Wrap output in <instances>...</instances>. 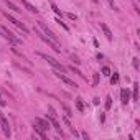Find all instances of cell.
Instances as JSON below:
<instances>
[{
  "instance_id": "cell-32",
  "label": "cell",
  "mask_w": 140,
  "mask_h": 140,
  "mask_svg": "<svg viewBox=\"0 0 140 140\" xmlns=\"http://www.w3.org/2000/svg\"><path fill=\"white\" fill-rule=\"evenodd\" d=\"M63 122H64V124H66V127H71V124H69L68 117H64V119H63Z\"/></svg>"
},
{
  "instance_id": "cell-1",
  "label": "cell",
  "mask_w": 140,
  "mask_h": 140,
  "mask_svg": "<svg viewBox=\"0 0 140 140\" xmlns=\"http://www.w3.org/2000/svg\"><path fill=\"white\" fill-rule=\"evenodd\" d=\"M35 35H38V36H40L41 40H43L45 43H46V45H48V46H50V48H51V50H53V51H56V53H61V48H59V45L56 43V41H53V40H51V38H48L46 35L40 33V31H38V30H35Z\"/></svg>"
},
{
  "instance_id": "cell-31",
  "label": "cell",
  "mask_w": 140,
  "mask_h": 140,
  "mask_svg": "<svg viewBox=\"0 0 140 140\" xmlns=\"http://www.w3.org/2000/svg\"><path fill=\"white\" fill-rule=\"evenodd\" d=\"M92 102H94V106H99L101 99H99V97H94V101H92Z\"/></svg>"
},
{
  "instance_id": "cell-19",
  "label": "cell",
  "mask_w": 140,
  "mask_h": 140,
  "mask_svg": "<svg viewBox=\"0 0 140 140\" xmlns=\"http://www.w3.org/2000/svg\"><path fill=\"white\" fill-rule=\"evenodd\" d=\"M10 50H12V53H15L17 56H20V58H23V59H26V58H25V54H23V53H22V51H18V50H17V48H15V45H13V46H12V48H10Z\"/></svg>"
},
{
  "instance_id": "cell-20",
  "label": "cell",
  "mask_w": 140,
  "mask_h": 140,
  "mask_svg": "<svg viewBox=\"0 0 140 140\" xmlns=\"http://www.w3.org/2000/svg\"><path fill=\"white\" fill-rule=\"evenodd\" d=\"M134 101H138V84L134 82Z\"/></svg>"
},
{
  "instance_id": "cell-17",
  "label": "cell",
  "mask_w": 140,
  "mask_h": 140,
  "mask_svg": "<svg viewBox=\"0 0 140 140\" xmlns=\"http://www.w3.org/2000/svg\"><path fill=\"white\" fill-rule=\"evenodd\" d=\"M56 23H58V25H59V26H61V28H63V30H66V31H69V26H68V25H66V23H64V22H63V20H61V18H59V17H58V18H56Z\"/></svg>"
},
{
  "instance_id": "cell-21",
  "label": "cell",
  "mask_w": 140,
  "mask_h": 140,
  "mask_svg": "<svg viewBox=\"0 0 140 140\" xmlns=\"http://www.w3.org/2000/svg\"><path fill=\"white\" fill-rule=\"evenodd\" d=\"M110 107H112V97L107 96V97H106V110H109Z\"/></svg>"
},
{
  "instance_id": "cell-9",
  "label": "cell",
  "mask_w": 140,
  "mask_h": 140,
  "mask_svg": "<svg viewBox=\"0 0 140 140\" xmlns=\"http://www.w3.org/2000/svg\"><path fill=\"white\" fill-rule=\"evenodd\" d=\"M35 124H36L40 129H43L45 132H46V130H50V127H51V125H50V122H48L46 119H40V117H36V119H35Z\"/></svg>"
},
{
  "instance_id": "cell-26",
  "label": "cell",
  "mask_w": 140,
  "mask_h": 140,
  "mask_svg": "<svg viewBox=\"0 0 140 140\" xmlns=\"http://www.w3.org/2000/svg\"><path fill=\"white\" fill-rule=\"evenodd\" d=\"M102 74L104 76H110V69L107 68V66H104V68H102Z\"/></svg>"
},
{
  "instance_id": "cell-10",
  "label": "cell",
  "mask_w": 140,
  "mask_h": 140,
  "mask_svg": "<svg viewBox=\"0 0 140 140\" xmlns=\"http://www.w3.org/2000/svg\"><path fill=\"white\" fill-rule=\"evenodd\" d=\"M120 99H122V104H124V106H127V104L130 102V92H129V89L120 91Z\"/></svg>"
},
{
  "instance_id": "cell-7",
  "label": "cell",
  "mask_w": 140,
  "mask_h": 140,
  "mask_svg": "<svg viewBox=\"0 0 140 140\" xmlns=\"http://www.w3.org/2000/svg\"><path fill=\"white\" fill-rule=\"evenodd\" d=\"M54 74H56V78H59V79H61V81L64 82V84H68L69 87H74V89H78V84H76L74 81H73V79H69L68 76L61 74V71H59V73H54Z\"/></svg>"
},
{
  "instance_id": "cell-4",
  "label": "cell",
  "mask_w": 140,
  "mask_h": 140,
  "mask_svg": "<svg viewBox=\"0 0 140 140\" xmlns=\"http://www.w3.org/2000/svg\"><path fill=\"white\" fill-rule=\"evenodd\" d=\"M38 56H40V58H43L45 61H48L51 66H53V68H56V69H58V71H61V73H64V71H66V68H64V66H63L59 61H56L54 58H51V56H48V54H43V53H38Z\"/></svg>"
},
{
  "instance_id": "cell-33",
  "label": "cell",
  "mask_w": 140,
  "mask_h": 140,
  "mask_svg": "<svg viewBox=\"0 0 140 140\" xmlns=\"http://www.w3.org/2000/svg\"><path fill=\"white\" fill-rule=\"evenodd\" d=\"M68 18H71V20H76V18H78V17H76L74 13H68Z\"/></svg>"
},
{
  "instance_id": "cell-18",
  "label": "cell",
  "mask_w": 140,
  "mask_h": 140,
  "mask_svg": "<svg viewBox=\"0 0 140 140\" xmlns=\"http://www.w3.org/2000/svg\"><path fill=\"white\" fill-rule=\"evenodd\" d=\"M119 79H120V76H119V73H114V74L110 76V84H117Z\"/></svg>"
},
{
  "instance_id": "cell-11",
  "label": "cell",
  "mask_w": 140,
  "mask_h": 140,
  "mask_svg": "<svg viewBox=\"0 0 140 140\" xmlns=\"http://www.w3.org/2000/svg\"><path fill=\"white\" fill-rule=\"evenodd\" d=\"M33 132H35V134H36L41 140H46V134H45V130H43V129H40L36 124H35V122H33Z\"/></svg>"
},
{
  "instance_id": "cell-23",
  "label": "cell",
  "mask_w": 140,
  "mask_h": 140,
  "mask_svg": "<svg viewBox=\"0 0 140 140\" xmlns=\"http://www.w3.org/2000/svg\"><path fill=\"white\" fill-rule=\"evenodd\" d=\"M69 69H71V71H73V73H74V74H79V76H81V78H86V76H84V74H82V73H81V71H79V69H76V68H74V66H69Z\"/></svg>"
},
{
  "instance_id": "cell-28",
  "label": "cell",
  "mask_w": 140,
  "mask_h": 140,
  "mask_svg": "<svg viewBox=\"0 0 140 140\" xmlns=\"http://www.w3.org/2000/svg\"><path fill=\"white\" fill-rule=\"evenodd\" d=\"M109 3H110L112 10H115V12H119V8H117V5H115V3H114V0H109Z\"/></svg>"
},
{
  "instance_id": "cell-34",
  "label": "cell",
  "mask_w": 140,
  "mask_h": 140,
  "mask_svg": "<svg viewBox=\"0 0 140 140\" xmlns=\"http://www.w3.org/2000/svg\"><path fill=\"white\" fill-rule=\"evenodd\" d=\"M92 43H94V46H96V48H99V41H97V40H92Z\"/></svg>"
},
{
  "instance_id": "cell-16",
  "label": "cell",
  "mask_w": 140,
  "mask_h": 140,
  "mask_svg": "<svg viewBox=\"0 0 140 140\" xmlns=\"http://www.w3.org/2000/svg\"><path fill=\"white\" fill-rule=\"evenodd\" d=\"M61 107H63V110H64V114H66V117H71V115H73V110H71V109H69V107H68V106H66V104H64V102H61Z\"/></svg>"
},
{
  "instance_id": "cell-3",
  "label": "cell",
  "mask_w": 140,
  "mask_h": 140,
  "mask_svg": "<svg viewBox=\"0 0 140 140\" xmlns=\"http://www.w3.org/2000/svg\"><path fill=\"white\" fill-rule=\"evenodd\" d=\"M3 17H5V18L8 20L10 23H12V25H15L17 28H20V30H22L23 33H30V30H28V28H26V25H23V23L20 22V20H17L15 17H12V15H10L8 12H5V13H3Z\"/></svg>"
},
{
  "instance_id": "cell-27",
  "label": "cell",
  "mask_w": 140,
  "mask_h": 140,
  "mask_svg": "<svg viewBox=\"0 0 140 140\" xmlns=\"http://www.w3.org/2000/svg\"><path fill=\"white\" fill-rule=\"evenodd\" d=\"M132 64H134L135 69H138V66H140V64H138V58H134V59H132Z\"/></svg>"
},
{
  "instance_id": "cell-14",
  "label": "cell",
  "mask_w": 140,
  "mask_h": 140,
  "mask_svg": "<svg viewBox=\"0 0 140 140\" xmlns=\"http://www.w3.org/2000/svg\"><path fill=\"white\" fill-rule=\"evenodd\" d=\"M5 5L8 7L10 10H13V12H17V13H20V12H22V8H18V7H17L15 3L12 2V0H5Z\"/></svg>"
},
{
  "instance_id": "cell-8",
  "label": "cell",
  "mask_w": 140,
  "mask_h": 140,
  "mask_svg": "<svg viewBox=\"0 0 140 140\" xmlns=\"http://www.w3.org/2000/svg\"><path fill=\"white\" fill-rule=\"evenodd\" d=\"M38 25H40V28L45 31V35H48V38H51L53 41H56V43H58V36H56V35H54V33H53V31H51L46 25H45L43 22H38Z\"/></svg>"
},
{
  "instance_id": "cell-25",
  "label": "cell",
  "mask_w": 140,
  "mask_h": 140,
  "mask_svg": "<svg viewBox=\"0 0 140 140\" xmlns=\"http://www.w3.org/2000/svg\"><path fill=\"white\" fill-rule=\"evenodd\" d=\"M48 112H50V115H51V117H58V114H56V110H54V109H53L51 106H48Z\"/></svg>"
},
{
  "instance_id": "cell-15",
  "label": "cell",
  "mask_w": 140,
  "mask_h": 140,
  "mask_svg": "<svg viewBox=\"0 0 140 140\" xmlns=\"http://www.w3.org/2000/svg\"><path fill=\"white\" fill-rule=\"evenodd\" d=\"M74 104H76V109H78L79 112L84 110V102H82L81 97H76V99H74Z\"/></svg>"
},
{
  "instance_id": "cell-29",
  "label": "cell",
  "mask_w": 140,
  "mask_h": 140,
  "mask_svg": "<svg viewBox=\"0 0 140 140\" xmlns=\"http://www.w3.org/2000/svg\"><path fill=\"white\" fill-rule=\"evenodd\" d=\"M7 106V102L3 101V97H2V92H0V107H5Z\"/></svg>"
},
{
  "instance_id": "cell-12",
  "label": "cell",
  "mask_w": 140,
  "mask_h": 140,
  "mask_svg": "<svg viewBox=\"0 0 140 140\" xmlns=\"http://www.w3.org/2000/svg\"><path fill=\"white\" fill-rule=\"evenodd\" d=\"M101 30L104 31V35H106V38H107V40L112 41V38H114V36H112V31H110V28L107 26L106 23H101Z\"/></svg>"
},
{
  "instance_id": "cell-6",
  "label": "cell",
  "mask_w": 140,
  "mask_h": 140,
  "mask_svg": "<svg viewBox=\"0 0 140 140\" xmlns=\"http://www.w3.org/2000/svg\"><path fill=\"white\" fill-rule=\"evenodd\" d=\"M46 120L50 122L51 125H53V127H54V130L58 132V134L61 135V137H64V132H63V129H61V125H59V122L56 120V117H51V115H46Z\"/></svg>"
},
{
  "instance_id": "cell-5",
  "label": "cell",
  "mask_w": 140,
  "mask_h": 140,
  "mask_svg": "<svg viewBox=\"0 0 140 140\" xmlns=\"http://www.w3.org/2000/svg\"><path fill=\"white\" fill-rule=\"evenodd\" d=\"M0 125H2V130L5 134V137H10V125H8V120H7V117L3 115L2 110H0Z\"/></svg>"
},
{
  "instance_id": "cell-22",
  "label": "cell",
  "mask_w": 140,
  "mask_h": 140,
  "mask_svg": "<svg viewBox=\"0 0 140 140\" xmlns=\"http://www.w3.org/2000/svg\"><path fill=\"white\" fill-rule=\"evenodd\" d=\"M50 3H51V8H53V12H54V13H56V15H58V17H61V10H59V8H58V7L54 5L53 2H50Z\"/></svg>"
},
{
  "instance_id": "cell-2",
  "label": "cell",
  "mask_w": 140,
  "mask_h": 140,
  "mask_svg": "<svg viewBox=\"0 0 140 140\" xmlns=\"http://www.w3.org/2000/svg\"><path fill=\"white\" fill-rule=\"evenodd\" d=\"M0 33H2V36H3V38H7V40H8L12 45H22V40H20V38H17L15 35H13L12 31H10L8 28H7V26H2Z\"/></svg>"
},
{
  "instance_id": "cell-30",
  "label": "cell",
  "mask_w": 140,
  "mask_h": 140,
  "mask_svg": "<svg viewBox=\"0 0 140 140\" xmlns=\"http://www.w3.org/2000/svg\"><path fill=\"white\" fill-rule=\"evenodd\" d=\"M71 58H73V61H74V64H79V63H81V61H79V58H78V56H74V54H73Z\"/></svg>"
},
{
  "instance_id": "cell-24",
  "label": "cell",
  "mask_w": 140,
  "mask_h": 140,
  "mask_svg": "<svg viewBox=\"0 0 140 140\" xmlns=\"http://www.w3.org/2000/svg\"><path fill=\"white\" fill-rule=\"evenodd\" d=\"M92 84H94V86L99 84V73H94V74H92Z\"/></svg>"
},
{
  "instance_id": "cell-13",
  "label": "cell",
  "mask_w": 140,
  "mask_h": 140,
  "mask_svg": "<svg viewBox=\"0 0 140 140\" xmlns=\"http://www.w3.org/2000/svg\"><path fill=\"white\" fill-rule=\"evenodd\" d=\"M20 2H22V5L25 7L28 12H31V13H38V8H36L35 5H31L30 2H26V0H20Z\"/></svg>"
}]
</instances>
